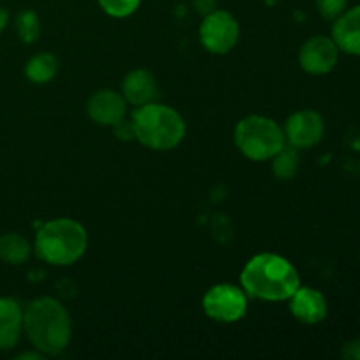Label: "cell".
<instances>
[{
	"instance_id": "obj_21",
	"label": "cell",
	"mask_w": 360,
	"mask_h": 360,
	"mask_svg": "<svg viewBox=\"0 0 360 360\" xmlns=\"http://www.w3.org/2000/svg\"><path fill=\"white\" fill-rule=\"evenodd\" d=\"M115 127V134L120 137V139H132L134 137V129H132V122H118Z\"/></svg>"
},
{
	"instance_id": "obj_5",
	"label": "cell",
	"mask_w": 360,
	"mask_h": 360,
	"mask_svg": "<svg viewBox=\"0 0 360 360\" xmlns=\"http://www.w3.org/2000/svg\"><path fill=\"white\" fill-rule=\"evenodd\" d=\"M234 141L245 157L257 162L273 158L287 143L281 127L274 120L259 115L246 116L238 123Z\"/></svg>"
},
{
	"instance_id": "obj_4",
	"label": "cell",
	"mask_w": 360,
	"mask_h": 360,
	"mask_svg": "<svg viewBox=\"0 0 360 360\" xmlns=\"http://www.w3.org/2000/svg\"><path fill=\"white\" fill-rule=\"evenodd\" d=\"M86 246V231L70 218L48 221L35 236V252L44 262L53 266H70L83 257Z\"/></svg>"
},
{
	"instance_id": "obj_9",
	"label": "cell",
	"mask_w": 360,
	"mask_h": 360,
	"mask_svg": "<svg viewBox=\"0 0 360 360\" xmlns=\"http://www.w3.org/2000/svg\"><path fill=\"white\" fill-rule=\"evenodd\" d=\"M323 120L315 111H299L287 120L285 139L294 148H311L323 137Z\"/></svg>"
},
{
	"instance_id": "obj_22",
	"label": "cell",
	"mask_w": 360,
	"mask_h": 360,
	"mask_svg": "<svg viewBox=\"0 0 360 360\" xmlns=\"http://www.w3.org/2000/svg\"><path fill=\"white\" fill-rule=\"evenodd\" d=\"M343 357L348 360H360V340L350 341V343L345 345Z\"/></svg>"
},
{
	"instance_id": "obj_16",
	"label": "cell",
	"mask_w": 360,
	"mask_h": 360,
	"mask_svg": "<svg viewBox=\"0 0 360 360\" xmlns=\"http://www.w3.org/2000/svg\"><path fill=\"white\" fill-rule=\"evenodd\" d=\"M30 255V245L23 236L16 232H7L0 236V260L7 264H23Z\"/></svg>"
},
{
	"instance_id": "obj_11",
	"label": "cell",
	"mask_w": 360,
	"mask_h": 360,
	"mask_svg": "<svg viewBox=\"0 0 360 360\" xmlns=\"http://www.w3.org/2000/svg\"><path fill=\"white\" fill-rule=\"evenodd\" d=\"M290 311L299 322L313 326L327 316V301L315 288L299 287L290 297Z\"/></svg>"
},
{
	"instance_id": "obj_23",
	"label": "cell",
	"mask_w": 360,
	"mask_h": 360,
	"mask_svg": "<svg viewBox=\"0 0 360 360\" xmlns=\"http://www.w3.org/2000/svg\"><path fill=\"white\" fill-rule=\"evenodd\" d=\"M193 6L202 16H206V14L213 13L217 9V0H193Z\"/></svg>"
},
{
	"instance_id": "obj_15",
	"label": "cell",
	"mask_w": 360,
	"mask_h": 360,
	"mask_svg": "<svg viewBox=\"0 0 360 360\" xmlns=\"http://www.w3.org/2000/svg\"><path fill=\"white\" fill-rule=\"evenodd\" d=\"M58 72V60L51 53H39L25 67V74L35 84L49 83Z\"/></svg>"
},
{
	"instance_id": "obj_7",
	"label": "cell",
	"mask_w": 360,
	"mask_h": 360,
	"mask_svg": "<svg viewBox=\"0 0 360 360\" xmlns=\"http://www.w3.org/2000/svg\"><path fill=\"white\" fill-rule=\"evenodd\" d=\"M200 42L207 51L224 55L231 51L239 39V23L231 13L214 9L206 14L200 25Z\"/></svg>"
},
{
	"instance_id": "obj_18",
	"label": "cell",
	"mask_w": 360,
	"mask_h": 360,
	"mask_svg": "<svg viewBox=\"0 0 360 360\" xmlns=\"http://www.w3.org/2000/svg\"><path fill=\"white\" fill-rule=\"evenodd\" d=\"M16 30L18 35L23 42L30 44L35 39L39 37V32H41V25H39V18L34 11H23V13L18 14L16 18Z\"/></svg>"
},
{
	"instance_id": "obj_13",
	"label": "cell",
	"mask_w": 360,
	"mask_h": 360,
	"mask_svg": "<svg viewBox=\"0 0 360 360\" xmlns=\"http://www.w3.org/2000/svg\"><path fill=\"white\" fill-rule=\"evenodd\" d=\"M333 41L341 51L360 56V6L345 11L333 27Z\"/></svg>"
},
{
	"instance_id": "obj_2",
	"label": "cell",
	"mask_w": 360,
	"mask_h": 360,
	"mask_svg": "<svg viewBox=\"0 0 360 360\" xmlns=\"http://www.w3.org/2000/svg\"><path fill=\"white\" fill-rule=\"evenodd\" d=\"M23 329L28 340L42 355H58L70 341V316L62 302L39 297L23 311Z\"/></svg>"
},
{
	"instance_id": "obj_12",
	"label": "cell",
	"mask_w": 360,
	"mask_h": 360,
	"mask_svg": "<svg viewBox=\"0 0 360 360\" xmlns=\"http://www.w3.org/2000/svg\"><path fill=\"white\" fill-rule=\"evenodd\" d=\"M23 333V309L18 301L0 297V350H11Z\"/></svg>"
},
{
	"instance_id": "obj_6",
	"label": "cell",
	"mask_w": 360,
	"mask_h": 360,
	"mask_svg": "<svg viewBox=\"0 0 360 360\" xmlns=\"http://www.w3.org/2000/svg\"><path fill=\"white\" fill-rule=\"evenodd\" d=\"M202 308L210 319L217 322L232 323L245 316L248 308L246 294L231 283H220L211 287L202 299Z\"/></svg>"
},
{
	"instance_id": "obj_14",
	"label": "cell",
	"mask_w": 360,
	"mask_h": 360,
	"mask_svg": "<svg viewBox=\"0 0 360 360\" xmlns=\"http://www.w3.org/2000/svg\"><path fill=\"white\" fill-rule=\"evenodd\" d=\"M123 97L134 105H144L155 102V98L158 97V84L155 81L153 74L148 72V70L137 69L132 72L127 74V77L123 79Z\"/></svg>"
},
{
	"instance_id": "obj_3",
	"label": "cell",
	"mask_w": 360,
	"mask_h": 360,
	"mask_svg": "<svg viewBox=\"0 0 360 360\" xmlns=\"http://www.w3.org/2000/svg\"><path fill=\"white\" fill-rule=\"evenodd\" d=\"M134 137L151 150H172L185 137V122L172 108L157 102L139 105L132 115Z\"/></svg>"
},
{
	"instance_id": "obj_19",
	"label": "cell",
	"mask_w": 360,
	"mask_h": 360,
	"mask_svg": "<svg viewBox=\"0 0 360 360\" xmlns=\"http://www.w3.org/2000/svg\"><path fill=\"white\" fill-rule=\"evenodd\" d=\"M102 11L112 18H127L137 11L141 0H98Z\"/></svg>"
},
{
	"instance_id": "obj_17",
	"label": "cell",
	"mask_w": 360,
	"mask_h": 360,
	"mask_svg": "<svg viewBox=\"0 0 360 360\" xmlns=\"http://www.w3.org/2000/svg\"><path fill=\"white\" fill-rule=\"evenodd\" d=\"M299 164H301V158H299L297 148L287 146L285 144L281 148V151H278L273 157V172L276 178L280 179H292L299 171Z\"/></svg>"
},
{
	"instance_id": "obj_24",
	"label": "cell",
	"mask_w": 360,
	"mask_h": 360,
	"mask_svg": "<svg viewBox=\"0 0 360 360\" xmlns=\"http://www.w3.org/2000/svg\"><path fill=\"white\" fill-rule=\"evenodd\" d=\"M7 23H9V13H7V9L0 7V32L7 27Z\"/></svg>"
},
{
	"instance_id": "obj_10",
	"label": "cell",
	"mask_w": 360,
	"mask_h": 360,
	"mask_svg": "<svg viewBox=\"0 0 360 360\" xmlns=\"http://www.w3.org/2000/svg\"><path fill=\"white\" fill-rule=\"evenodd\" d=\"M86 111L88 116L98 125L112 127L125 116V98L112 90H98L88 98Z\"/></svg>"
},
{
	"instance_id": "obj_8",
	"label": "cell",
	"mask_w": 360,
	"mask_h": 360,
	"mask_svg": "<svg viewBox=\"0 0 360 360\" xmlns=\"http://www.w3.org/2000/svg\"><path fill=\"white\" fill-rule=\"evenodd\" d=\"M338 55H340V48L333 39L316 35L302 44L299 51V63L306 72L320 76L334 69L338 63Z\"/></svg>"
},
{
	"instance_id": "obj_1",
	"label": "cell",
	"mask_w": 360,
	"mask_h": 360,
	"mask_svg": "<svg viewBox=\"0 0 360 360\" xmlns=\"http://www.w3.org/2000/svg\"><path fill=\"white\" fill-rule=\"evenodd\" d=\"M246 294L264 301H287L301 287L295 267L276 253H260L248 260L241 273Z\"/></svg>"
},
{
	"instance_id": "obj_25",
	"label": "cell",
	"mask_w": 360,
	"mask_h": 360,
	"mask_svg": "<svg viewBox=\"0 0 360 360\" xmlns=\"http://www.w3.org/2000/svg\"><path fill=\"white\" fill-rule=\"evenodd\" d=\"M18 359H42L41 354H21Z\"/></svg>"
},
{
	"instance_id": "obj_20",
	"label": "cell",
	"mask_w": 360,
	"mask_h": 360,
	"mask_svg": "<svg viewBox=\"0 0 360 360\" xmlns=\"http://www.w3.org/2000/svg\"><path fill=\"white\" fill-rule=\"evenodd\" d=\"M316 9L326 20H336L347 9L348 0H315Z\"/></svg>"
}]
</instances>
